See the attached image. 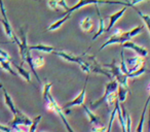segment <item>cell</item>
Listing matches in <instances>:
<instances>
[{
  "instance_id": "cell-31",
  "label": "cell",
  "mask_w": 150,
  "mask_h": 132,
  "mask_svg": "<svg viewBox=\"0 0 150 132\" xmlns=\"http://www.w3.org/2000/svg\"><path fill=\"white\" fill-rule=\"evenodd\" d=\"M0 57H1V58H3V59H5V60L9 61V62L11 61V56L8 55V53H6L5 51L1 50V49H0Z\"/></svg>"
},
{
  "instance_id": "cell-18",
  "label": "cell",
  "mask_w": 150,
  "mask_h": 132,
  "mask_svg": "<svg viewBox=\"0 0 150 132\" xmlns=\"http://www.w3.org/2000/svg\"><path fill=\"white\" fill-rule=\"evenodd\" d=\"M30 51H40V52L44 53H54L57 51L56 48L52 46H46V44H35V46H29Z\"/></svg>"
},
{
  "instance_id": "cell-2",
  "label": "cell",
  "mask_w": 150,
  "mask_h": 132,
  "mask_svg": "<svg viewBox=\"0 0 150 132\" xmlns=\"http://www.w3.org/2000/svg\"><path fill=\"white\" fill-rule=\"evenodd\" d=\"M20 34H21V39H20V44L18 46H19L21 59L23 62H26L28 65H29L32 73L34 74V76L36 78L37 82L40 83V78H39V76H38L37 72H36V69L34 68L33 57L31 56V51H30L29 46H28V44H27V26H26L25 28H21Z\"/></svg>"
},
{
  "instance_id": "cell-16",
  "label": "cell",
  "mask_w": 150,
  "mask_h": 132,
  "mask_svg": "<svg viewBox=\"0 0 150 132\" xmlns=\"http://www.w3.org/2000/svg\"><path fill=\"white\" fill-rule=\"evenodd\" d=\"M149 104H150V94L147 98V101H146L145 105H144V108H143V111H142V115H141V118H140V121H139V124L137 126V129H136V132H143V129H144V122H145V116H146V111H147V108L149 107Z\"/></svg>"
},
{
  "instance_id": "cell-5",
  "label": "cell",
  "mask_w": 150,
  "mask_h": 132,
  "mask_svg": "<svg viewBox=\"0 0 150 132\" xmlns=\"http://www.w3.org/2000/svg\"><path fill=\"white\" fill-rule=\"evenodd\" d=\"M125 64L127 68V78H129L132 73L139 71L142 68H145V58L137 55V56L127 58L125 60Z\"/></svg>"
},
{
  "instance_id": "cell-13",
  "label": "cell",
  "mask_w": 150,
  "mask_h": 132,
  "mask_svg": "<svg viewBox=\"0 0 150 132\" xmlns=\"http://www.w3.org/2000/svg\"><path fill=\"white\" fill-rule=\"evenodd\" d=\"M71 16H72V14H68V15L63 16V17L61 18L60 20H58V21H56V22H54L52 24H50V25L48 26L47 28H46V31H50V32H52V31H56V30H58L59 28L62 27L63 24H65L69 19H70Z\"/></svg>"
},
{
  "instance_id": "cell-20",
  "label": "cell",
  "mask_w": 150,
  "mask_h": 132,
  "mask_svg": "<svg viewBox=\"0 0 150 132\" xmlns=\"http://www.w3.org/2000/svg\"><path fill=\"white\" fill-rule=\"evenodd\" d=\"M117 101H118V95H117V91L116 92H113L107 97V100H106V103L108 105L109 108H114L115 105H116Z\"/></svg>"
},
{
  "instance_id": "cell-8",
  "label": "cell",
  "mask_w": 150,
  "mask_h": 132,
  "mask_svg": "<svg viewBox=\"0 0 150 132\" xmlns=\"http://www.w3.org/2000/svg\"><path fill=\"white\" fill-rule=\"evenodd\" d=\"M88 76H86V82H84V85H83V88L82 90L80 91V93L77 95V96L75 97L73 100L69 101V102L65 103L64 105L62 106V109L63 111H66V109H69L73 106H77V105H83L84 104V99H86V85H88Z\"/></svg>"
},
{
  "instance_id": "cell-17",
  "label": "cell",
  "mask_w": 150,
  "mask_h": 132,
  "mask_svg": "<svg viewBox=\"0 0 150 132\" xmlns=\"http://www.w3.org/2000/svg\"><path fill=\"white\" fill-rule=\"evenodd\" d=\"M94 27V23H93V19L90 16H86L80 21V28L82 31L84 32H90Z\"/></svg>"
},
{
  "instance_id": "cell-15",
  "label": "cell",
  "mask_w": 150,
  "mask_h": 132,
  "mask_svg": "<svg viewBox=\"0 0 150 132\" xmlns=\"http://www.w3.org/2000/svg\"><path fill=\"white\" fill-rule=\"evenodd\" d=\"M2 91H3V96H4V101H5V104L7 105V107L9 108V111H11L13 116L17 115V113L19 111V109L16 107L15 103H13V98L11 97V95L7 93V91L5 90L4 88H2Z\"/></svg>"
},
{
  "instance_id": "cell-12",
  "label": "cell",
  "mask_w": 150,
  "mask_h": 132,
  "mask_svg": "<svg viewBox=\"0 0 150 132\" xmlns=\"http://www.w3.org/2000/svg\"><path fill=\"white\" fill-rule=\"evenodd\" d=\"M96 11H97V15H98V19H99V27H98V31H97L96 33H95V35L93 36V38H92L93 41L96 40L99 36L102 35L104 32H106V29H107L106 25H105V20H104V18L101 16L100 9H99L98 5L96 6Z\"/></svg>"
},
{
  "instance_id": "cell-14",
  "label": "cell",
  "mask_w": 150,
  "mask_h": 132,
  "mask_svg": "<svg viewBox=\"0 0 150 132\" xmlns=\"http://www.w3.org/2000/svg\"><path fill=\"white\" fill-rule=\"evenodd\" d=\"M82 108H83V111H86V116L88 117L91 124H92L93 126H100L101 125V119L98 115H96V113H93V111H91V109L88 108L86 104L82 105Z\"/></svg>"
},
{
  "instance_id": "cell-21",
  "label": "cell",
  "mask_w": 150,
  "mask_h": 132,
  "mask_svg": "<svg viewBox=\"0 0 150 132\" xmlns=\"http://www.w3.org/2000/svg\"><path fill=\"white\" fill-rule=\"evenodd\" d=\"M129 93V90L125 87L118 86V90H117V95H118V101L119 103H123L127 99V94Z\"/></svg>"
},
{
  "instance_id": "cell-34",
  "label": "cell",
  "mask_w": 150,
  "mask_h": 132,
  "mask_svg": "<svg viewBox=\"0 0 150 132\" xmlns=\"http://www.w3.org/2000/svg\"><path fill=\"white\" fill-rule=\"evenodd\" d=\"M0 88H3V87H2V84H1V82H0Z\"/></svg>"
},
{
  "instance_id": "cell-6",
  "label": "cell",
  "mask_w": 150,
  "mask_h": 132,
  "mask_svg": "<svg viewBox=\"0 0 150 132\" xmlns=\"http://www.w3.org/2000/svg\"><path fill=\"white\" fill-rule=\"evenodd\" d=\"M117 90H118V84H117V82L115 80L110 81V82L106 85V87H105L104 94L101 96V98L99 99V100L95 101V102H93L92 104H91L90 109H91V111H93V109H96V108H98L101 104H103V103H106L107 97H108L111 93L116 92Z\"/></svg>"
},
{
  "instance_id": "cell-30",
  "label": "cell",
  "mask_w": 150,
  "mask_h": 132,
  "mask_svg": "<svg viewBox=\"0 0 150 132\" xmlns=\"http://www.w3.org/2000/svg\"><path fill=\"white\" fill-rule=\"evenodd\" d=\"M91 132H107L106 126H92Z\"/></svg>"
},
{
  "instance_id": "cell-7",
  "label": "cell",
  "mask_w": 150,
  "mask_h": 132,
  "mask_svg": "<svg viewBox=\"0 0 150 132\" xmlns=\"http://www.w3.org/2000/svg\"><path fill=\"white\" fill-rule=\"evenodd\" d=\"M32 122L33 121H32V120L30 119L27 115H25L23 111L19 109V111L17 113V115L13 116V120L9 122V123L7 124V126L11 127L13 130H18V129H20V126L21 125L29 126L30 127V126L32 125Z\"/></svg>"
},
{
  "instance_id": "cell-10",
  "label": "cell",
  "mask_w": 150,
  "mask_h": 132,
  "mask_svg": "<svg viewBox=\"0 0 150 132\" xmlns=\"http://www.w3.org/2000/svg\"><path fill=\"white\" fill-rule=\"evenodd\" d=\"M54 54L71 63H76V64H78L80 61V56H76V55H73L72 53L66 52V51H63V50H57Z\"/></svg>"
},
{
  "instance_id": "cell-27",
  "label": "cell",
  "mask_w": 150,
  "mask_h": 132,
  "mask_svg": "<svg viewBox=\"0 0 150 132\" xmlns=\"http://www.w3.org/2000/svg\"><path fill=\"white\" fill-rule=\"evenodd\" d=\"M58 115L60 116V118L62 119V121H63V123H64L65 127H66L67 131H68V132H75L74 130H73V128L70 126V124L68 123V121H67V119H66V117H65V113H64V111H63V109H61V111H59Z\"/></svg>"
},
{
  "instance_id": "cell-25",
  "label": "cell",
  "mask_w": 150,
  "mask_h": 132,
  "mask_svg": "<svg viewBox=\"0 0 150 132\" xmlns=\"http://www.w3.org/2000/svg\"><path fill=\"white\" fill-rule=\"evenodd\" d=\"M117 118H118V122L120 124V127L122 132H127V127H125V120L122 116V113H121V108H120V104L117 107Z\"/></svg>"
},
{
  "instance_id": "cell-19",
  "label": "cell",
  "mask_w": 150,
  "mask_h": 132,
  "mask_svg": "<svg viewBox=\"0 0 150 132\" xmlns=\"http://www.w3.org/2000/svg\"><path fill=\"white\" fill-rule=\"evenodd\" d=\"M13 66H15V68L18 70V74H19V76H21L27 83L31 84L32 82H31V73H30V71L26 70L25 68H23L22 66H20V65L15 64Z\"/></svg>"
},
{
  "instance_id": "cell-28",
  "label": "cell",
  "mask_w": 150,
  "mask_h": 132,
  "mask_svg": "<svg viewBox=\"0 0 150 132\" xmlns=\"http://www.w3.org/2000/svg\"><path fill=\"white\" fill-rule=\"evenodd\" d=\"M41 119H42L41 115H39V116H37V117L34 118L33 122H32V125L30 126V129H29V131H28V132H35L36 128H37L38 124H39V122H40V120H41Z\"/></svg>"
},
{
  "instance_id": "cell-29",
  "label": "cell",
  "mask_w": 150,
  "mask_h": 132,
  "mask_svg": "<svg viewBox=\"0 0 150 132\" xmlns=\"http://www.w3.org/2000/svg\"><path fill=\"white\" fill-rule=\"evenodd\" d=\"M47 6L54 11H60L61 9L58 4V1H47Z\"/></svg>"
},
{
  "instance_id": "cell-33",
  "label": "cell",
  "mask_w": 150,
  "mask_h": 132,
  "mask_svg": "<svg viewBox=\"0 0 150 132\" xmlns=\"http://www.w3.org/2000/svg\"><path fill=\"white\" fill-rule=\"evenodd\" d=\"M149 113H148V131L147 132H150V104H149Z\"/></svg>"
},
{
  "instance_id": "cell-24",
  "label": "cell",
  "mask_w": 150,
  "mask_h": 132,
  "mask_svg": "<svg viewBox=\"0 0 150 132\" xmlns=\"http://www.w3.org/2000/svg\"><path fill=\"white\" fill-rule=\"evenodd\" d=\"M52 83H48V82H46L43 86L42 99H43V101H45V102H47V100H48V95L50 94V89H52Z\"/></svg>"
},
{
  "instance_id": "cell-3",
  "label": "cell",
  "mask_w": 150,
  "mask_h": 132,
  "mask_svg": "<svg viewBox=\"0 0 150 132\" xmlns=\"http://www.w3.org/2000/svg\"><path fill=\"white\" fill-rule=\"evenodd\" d=\"M104 68H109V71H110L112 78H114L115 81L117 82L118 86L125 87V88L129 89V83H127V76L121 71L120 66L116 65V61L115 59L110 63V64H104L103 65Z\"/></svg>"
},
{
  "instance_id": "cell-22",
  "label": "cell",
  "mask_w": 150,
  "mask_h": 132,
  "mask_svg": "<svg viewBox=\"0 0 150 132\" xmlns=\"http://www.w3.org/2000/svg\"><path fill=\"white\" fill-rule=\"evenodd\" d=\"M0 66H1V68L4 69L5 71L11 73V76H18V73H16V71H13V69L11 68V62H9V61L5 60V59H2V60L0 61Z\"/></svg>"
},
{
  "instance_id": "cell-32",
  "label": "cell",
  "mask_w": 150,
  "mask_h": 132,
  "mask_svg": "<svg viewBox=\"0 0 150 132\" xmlns=\"http://www.w3.org/2000/svg\"><path fill=\"white\" fill-rule=\"evenodd\" d=\"M0 131L2 132H13V129L4 124H0Z\"/></svg>"
},
{
  "instance_id": "cell-26",
  "label": "cell",
  "mask_w": 150,
  "mask_h": 132,
  "mask_svg": "<svg viewBox=\"0 0 150 132\" xmlns=\"http://www.w3.org/2000/svg\"><path fill=\"white\" fill-rule=\"evenodd\" d=\"M45 64V59L44 57L42 56H36L33 57V65H34V68H41L44 66Z\"/></svg>"
},
{
  "instance_id": "cell-1",
  "label": "cell",
  "mask_w": 150,
  "mask_h": 132,
  "mask_svg": "<svg viewBox=\"0 0 150 132\" xmlns=\"http://www.w3.org/2000/svg\"><path fill=\"white\" fill-rule=\"evenodd\" d=\"M144 26L143 25H140V26H137V27L133 28L132 30L129 31H122L120 29H116L114 31V33L104 42V44L101 46L100 50L99 51H102L104 50L106 46H110V44H121L122 46L123 44L127 41H131V38L135 37L137 36L138 34H140L143 30Z\"/></svg>"
},
{
  "instance_id": "cell-4",
  "label": "cell",
  "mask_w": 150,
  "mask_h": 132,
  "mask_svg": "<svg viewBox=\"0 0 150 132\" xmlns=\"http://www.w3.org/2000/svg\"><path fill=\"white\" fill-rule=\"evenodd\" d=\"M0 11H1V15H2V19H0V23H2L3 28H4V31H5V34L7 35V37L11 38V41L15 42V44H17L18 46H19L20 40L18 39V37L16 36L15 32H13V28H11V24H9V21H8V19H7L6 11H5L3 1H0Z\"/></svg>"
},
{
  "instance_id": "cell-11",
  "label": "cell",
  "mask_w": 150,
  "mask_h": 132,
  "mask_svg": "<svg viewBox=\"0 0 150 132\" xmlns=\"http://www.w3.org/2000/svg\"><path fill=\"white\" fill-rule=\"evenodd\" d=\"M127 7H125V6H123L121 9H119L118 11H116V13H114V14H112V15H110L108 17V20H109V24H108V26H107V29H106V32H108V31H110L111 29L113 28V26L116 24V22L118 21L119 19H120L121 17H122L123 15H125V13L127 11Z\"/></svg>"
},
{
  "instance_id": "cell-35",
  "label": "cell",
  "mask_w": 150,
  "mask_h": 132,
  "mask_svg": "<svg viewBox=\"0 0 150 132\" xmlns=\"http://www.w3.org/2000/svg\"><path fill=\"white\" fill-rule=\"evenodd\" d=\"M0 69H1V66H0Z\"/></svg>"
},
{
  "instance_id": "cell-9",
  "label": "cell",
  "mask_w": 150,
  "mask_h": 132,
  "mask_svg": "<svg viewBox=\"0 0 150 132\" xmlns=\"http://www.w3.org/2000/svg\"><path fill=\"white\" fill-rule=\"evenodd\" d=\"M123 49H129V50L137 53L138 56L143 57V58H145V57L148 55L147 49L144 48V46H139V44H135V42H133V41H127V42H125V44H123L122 50Z\"/></svg>"
},
{
  "instance_id": "cell-23",
  "label": "cell",
  "mask_w": 150,
  "mask_h": 132,
  "mask_svg": "<svg viewBox=\"0 0 150 132\" xmlns=\"http://www.w3.org/2000/svg\"><path fill=\"white\" fill-rule=\"evenodd\" d=\"M133 9H135L136 11H137V14L140 16V18L143 20L144 24H145V26L147 27L148 31H149V33H150V16L149 15H146V14H143L141 11H139V9H138L136 6H134ZM149 86H150V84H149Z\"/></svg>"
}]
</instances>
